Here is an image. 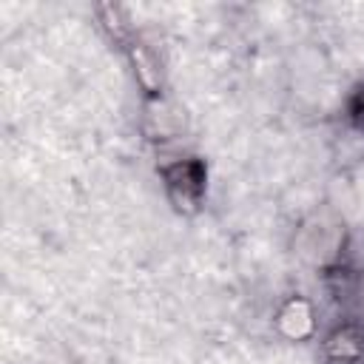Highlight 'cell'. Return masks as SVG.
<instances>
[{"label": "cell", "mask_w": 364, "mask_h": 364, "mask_svg": "<svg viewBox=\"0 0 364 364\" xmlns=\"http://www.w3.org/2000/svg\"><path fill=\"white\" fill-rule=\"evenodd\" d=\"M341 117L347 122V128L364 134V80L353 82L350 91L344 94V102H341Z\"/></svg>", "instance_id": "ba28073f"}, {"label": "cell", "mask_w": 364, "mask_h": 364, "mask_svg": "<svg viewBox=\"0 0 364 364\" xmlns=\"http://www.w3.org/2000/svg\"><path fill=\"white\" fill-rule=\"evenodd\" d=\"M316 344L324 364H364V316H338L321 327Z\"/></svg>", "instance_id": "277c9868"}, {"label": "cell", "mask_w": 364, "mask_h": 364, "mask_svg": "<svg viewBox=\"0 0 364 364\" xmlns=\"http://www.w3.org/2000/svg\"><path fill=\"white\" fill-rule=\"evenodd\" d=\"M94 17H97V26L102 28V34H105L117 48H122V46L136 34V28H134L128 11H125L122 6H117V3H100V6L94 9Z\"/></svg>", "instance_id": "52a82bcc"}, {"label": "cell", "mask_w": 364, "mask_h": 364, "mask_svg": "<svg viewBox=\"0 0 364 364\" xmlns=\"http://www.w3.org/2000/svg\"><path fill=\"white\" fill-rule=\"evenodd\" d=\"M122 57L128 63V71H131V80L142 97V102L148 100H162L168 97V74H165V63L159 57V51L145 43L139 34H134L122 48Z\"/></svg>", "instance_id": "5b68a950"}, {"label": "cell", "mask_w": 364, "mask_h": 364, "mask_svg": "<svg viewBox=\"0 0 364 364\" xmlns=\"http://www.w3.org/2000/svg\"><path fill=\"white\" fill-rule=\"evenodd\" d=\"M347 247H350V230L344 225V216L338 210L327 208V205L310 210L296 225L293 250L304 264H310L318 273L344 262Z\"/></svg>", "instance_id": "6da1fadb"}, {"label": "cell", "mask_w": 364, "mask_h": 364, "mask_svg": "<svg viewBox=\"0 0 364 364\" xmlns=\"http://www.w3.org/2000/svg\"><path fill=\"white\" fill-rule=\"evenodd\" d=\"M182 128H185V117L168 97L142 102V131L148 139L168 142L182 136Z\"/></svg>", "instance_id": "8992f818"}, {"label": "cell", "mask_w": 364, "mask_h": 364, "mask_svg": "<svg viewBox=\"0 0 364 364\" xmlns=\"http://www.w3.org/2000/svg\"><path fill=\"white\" fill-rule=\"evenodd\" d=\"M273 333L287 344H310L321 333V316L310 296L304 293H287L273 307Z\"/></svg>", "instance_id": "3957f363"}, {"label": "cell", "mask_w": 364, "mask_h": 364, "mask_svg": "<svg viewBox=\"0 0 364 364\" xmlns=\"http://www.w3.org/2000/svg\"><path fill=\"white\" fill-rule=\"evenodd\" d=\"M156 176L171 210L182 219L202 213L208 199V162L196 154H182L156 165Z\"/></svg>", "instance_id": "7a4b0ae2"}]
</instances>
